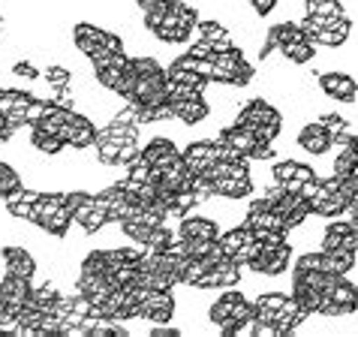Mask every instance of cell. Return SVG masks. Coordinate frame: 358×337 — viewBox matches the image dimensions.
Returning a JSON list of instances; mask_svg holds the SVG:
<instances>
[{
  "instance_id": "obj_1",
  "label": "cell",
  "mask_w": 358,
  "mask_h": 337,
  "mask_svg": "<svg viewBox=\"0 0 358 337\" xmlns=\"http://www.w3.org/2000/svg\"><path fill=\"white\" fill-rule=\"evenodd\" d=\"M316 85H320V91L334 103H343V106L358 103V78L350 76L346 69H337V66L322 69Z\"/></svg>"
},
{
  "instance_id": "obj_2",
  "label": "cell",
  "mask_w": 358,
  "mask_h": 337,
  "mask_svg": "<svg viewBox=\"0 0 358 337\" xmlns=\"http://www.w3.org/2000/svg\"><path fill=\"white\" fill-rule=\"evenodd\" d=\"M181 160L190 175H205L217 160H220V145L214 136H202V138H190L181 151Z\"/></svg>"
},
{
  "instance_id": "obj_3",
  "label": "cell",
  "mask_w": 358,
  "mask_h": 337,
  "mask_svg": "<svg viewBox=\"0 0 358 337\" xmlns=\"http://www.w3.org/2000/svg\"><path fill=\"white\" fill-rule=\"evenodd\" d=\"M57 138L73 148V151H91L94 148V138H96V124L94 117L87 112H73L69 115V121L57 130Z\"/></svg>"
},
{
  "instance_id": "obj_4",
  "label": "cell",
  "mask_w": 358,
  "mask_h": 337,
  "mask_svg": "<svg viewBox=\"0 0 358 337\" xmlns=\"http://www.w3.org/2000/svg\"><path fill=\"white\" fill-rule=\"evenodd\" d=\"M0 262H3V274H18V277H31V280H36L39 259L27 244H18V241L3 244L0 247Z\"/></svg>"
},
{
  "instance_id": "obj_5",
  "label": "cell",
  "mask_w": 358,
  "mask_h": 337,
  "mask_svg": "<svg viewBox=\"0 0 358 337\" xmlns=\"http://www.w3.org/2000/svg\"><path fill=\"white\" fill-rule=\"evenodd\" d=\"M34 295V280L31 277H18V274H3L0 277V307H6L9 313H15L31 301Z\"/></svg>"
},
{
  "instance_id": "obj_6",
  "label": "cell",
  "mask_w": 358,
  "mask_h": 337,
  "mask_svg": "<svg viewBox=\"0 0 358 337\" xmlns=\"http://www.w3.org/2000/svg\"><path fill=\"white\" fill-rule=\"evenodd\" d=\"M175 232L184 238V241H217V235L223 232V226L214 220V217H202L199 211H190L178 220Z\"/></svg>"
},
{
  "instance_id": "obj_7",
  "label": "cell",
  "mask_w": 358,
  "mask_h": 337,
  "mask_svg": "<svg viewBox=\"0 0 358 337\" xmlns=\"http://www.w3.org/2000/svg\"><path fill=\"white\" fill-rule=\"evenodd\" d=\"M172 103V117L184 127H202L208 117L214 115L211 100L205 94H196V96H187V100H169Z\"/></svg>"
},
{
  "instance_id": "obj_8",
  "label": "cell",
  "mask_w": 358,
  "mask_h": 337,
  "mask_svg": "<svg viewBox=\"0 0 358 337\" xmlns=\"http://www.w3.org/2000/svg\"><path fill=\"white\" fill-rule=\"evenodd\" d=\"M295 145L301 148L304 154H310V157L331 154V136H328V130L320 121H307L301 130L295 133Z\"/></svg>"
},
{
  "instance_id": "obj_9",
  "label": "cell",
  "mask_w": 358,
  "mask_h": 337,
  "mask_svg": "<svg viewBox=\"0 0 358 337\" xmlns=\"http://www.w3.org/2000/svg\"><path fill=\"white\" fill-rule=\"evenodd\" d=\"M103 36H106V27H99V24H91V22L73 24V45H76L78 55L87 57V61L103 52Z\"/></svg>"
},
{
  "instance_id": "obj_10",
  "label": "cell",
  "mask_w": 358,
  "mask_h": 337,
  "mask_svg": "<svg viewBox=\"0 0 358 337\" xmlns=\"http://www.w3.org/2000/svg\"><path fill=\"white\" fill-rule=\"evenodd\" d=\"M277 55H280L286 64H292V66H307V64L316 61V55H320V45L310 43V39H301V43L280 45V48H277Z\"/></svg>"
},
{
  "instance_id": "obj_11",
  "label": "cell",
  "mask_w": 358,
  "mask_h": 337,
  "mask_svg": "<svg viewBox=\"0 0 358 337\" xmlns=\"http://www.w3.org/2000/svg\"><path fill=\"white\" fill-rule=\"evenodd\" d=\"M289 299V292H259L253 301V320H265V322H274L277 310L286 304Z\"/></svg>"
},
{
  "instance_id": "obj_12",
  "label": "cell",
  "mask_w": 358,
  "mask_h": 337,
  "mask_svg": "<svg viewBox=\"0 0 358 337\" xmlns=\"http://www.w3.org/2000/svg\"><path fill=\"white\" fill-rule=\"evenodd\" d=\"M196 36L208 39L211 45L235 43V39H232V31H229V24H223L220 18H199V24H196Z\"/></svg>"
},
{
  "instance_id": "obj_13",
  "label": "cell",
  "mask_w": 358,
  "mask_h": 337,
  "mask_svg": "<svg viewBox=\"0 0 358 337\" xmlns=\"http://www.w3.org/2000/svg\"><path fill=\"white\" fill-rule=\"evenodd\" d=\"M304 15H322V18H341L346 15L343 0H301Z\"/></svg>"
},
{
  "instance_id": "obj_14",
  "label": "cell",
  "mask_w": 358,
  "mask_h": 337,
  "mask_svg": "<svg viewBox=\"0 0 358 337\" xmlns=\"http://www.w3.org/2000/svg\"><path fill=\"white\" fill-rule=\"evenodd\" d=\"M127 52H99V55H94L91 61V73H99V69H108V66H127Z\"/></svg>"
},
{
  "instance_id": "obj_15",
  "label": "cell",
  "mask_w": 358,
  "mask_h": 337,
  "mask_svg": "<svg viewBox=\"0 0 358 337\" xmlns=\"http://www.w3.org/2000/svg\"><path fill=\"white\" fill-rule=\"evenodd\" d=\"M48 108H52V100H43V96H34L31 106L24 108V124H27V127H36V124L45 117Z\"/></svg>"
},
{
  "instance_id": "obj_16",
  "label": "cell",
  "mask_w": 358,
  "mask_h": 337,
  "mask_svg": "<svg viewBox=\"0 0 358 337\" xmlns=\"http://www.w3.org/2000/svg\"><path fill=\"white\" fill-rule=\"evenodd\" d=\"M298 166H301V160H277L274 166H271V178L277 184H283V181H289V178H295L298 175Z\"/></svg>"
},
{
  "instance_id": "obj_17",
  "label": "cell",
  "mask_w": 358,
  "mask_h": 337,
  "mask_svg": "<svg viewBox=\"0 0 358 337\" xmlns=\"http://www.w3.org/2000/svg\"><path fill=\"white\" fill-rule=\"evenodd\" d=\"M247 6H250V13L256 18H268V15H274L277 9H280V0H244Z\"/></svg>"
},
{
  "instance_id": "obj_18",
  "label": "cell",
  "mask_w": 358,
  "mask_h": 337,
  "mask_svg": "<svg viewBox=\"0 0 358 337\" xmlns=\"http://www.w3.org/2000/svg\"><path fill=\"white\" fill-rule=\"evenodd\" d=\"M187 55L196 57V61H202V57H211L214 55V45L208 43V39H202V36H193L190 43H187Z\"/></svg>"
},
{
  "instance_id": "obj_19",
  "label": "cell",
  "mask_w": 358,
  "mask_h": 337,
  "mask_svg": "<svg viewBox=\"0 0 358 337\" xmlns=\"http://www.w3.org/2000/svg\"><path fill=\"white\" fill-rule=\"evenodd\" d=\"M274 157H277L274 142H256L253 154H250V163H265V160H274Z\"/></svg>"
},
{
  "instance_id": "obj_20",
  "label": "cell",
  "mask_w": 358,
  "mask_h": 337,
  "mask_svg": "<svg viewBox=\"0 0 358 337\" xmlns=\"http://www.w3.org/2000/svg\"><path fill=\"white\" fill-rule=\"evenodd\" d=\"M166 3V0H133V6L138 9V13H151V9H157V6H163Z\"/></svg>"
},
{
  "instance_id": "obj_21",
  "label": "cell",
  "mask_w": 358,
  "mask_h": 337,
  "mask_svg": "<svg viewBox=\"0 0 358 337\" xmlns=\"http://www.w3.org/2000/svg\"><path fill=\"white\" fill-rule=\"evenodd\" d=\"M350 223L355 226V229H358V211H352V217H350Z\"/></svg>"
},
{
  "instance_id": "obj_22",
  "label": "cell",
  "mask_w": 358,
  "mask_h": 337,
  "mask_svg": "<svg viewBox=\"0 0 358 337\" xmlns=\"http://www.w3.org/2000/svg\"><path fill=\"white\" fill-rule=\"evenodd\" d=\"M3 27H6V18H3V15H0V34H3Z\"/></svg>"
}]
</instances>
